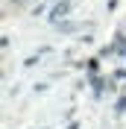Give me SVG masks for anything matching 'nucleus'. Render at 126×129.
Returning <instances> with one entry per match:
<instances>
[{"mask_svg": "<svg viewBox=\"0 0 126 129\" xmlns=\"http://www.w3.org/2000/svg\"><path fill=\"white\" fill-rule=\"evenodd\" d=\"M68 129H76V123H71V126H68Z\"/></svg>", "mask_w": 126, "mask_h": 129, "instance_id": "obj_1", "label": "nucleus"}]
</instances>
